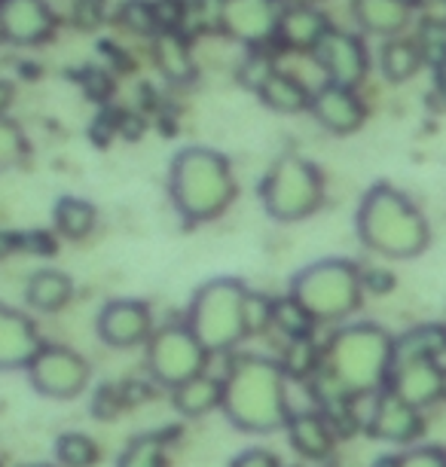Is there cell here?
Instances as JSON below:
<instances>
[{
	"label": "cell",
	"instance_id": "cell-17",
	"mask_svg": "<svg viewBox=\"0 0 446 467\" xmlns=\"http://www.w3.org/2000/svg\"><path fill=\"white\" fill-rule=\"evenodd\" d=\"M370 431H373V437L391 440V443H410V440L419 437L422 421H419V410H413L410 403H404L391 391H386L376 398V407L370 416Z\"/></svg>",
	"mask_w": 446,
	"mask_h": 467
},
{
	"label": "cell",
	"instance_id": "cell-10",
	"mask_svg": "<svg viewBox=\"0 0 446 467\" xmlns=\"http://www.w3.org/2000/svg\"><path fill=\"white\" fill-rule=\"evenodd\" d=\"M285 4L282 0H221V25L230 37L264 47L273 40L282 25Z\"/></svg>",
	"mask_w": 446,
	"mask_h": 467
},
{
	"label": "cell",
	"instance_id": "cell-11",
	"mask_svg": "<svg viewBox=\"0 0 446 467\" xmlns=\"http://www.w3.org/2000/svg\"><path fill=\"white\" fill-rule=\"evenodd\" d=\"M312 58L325 67L327 83L346 86V89H355L367 74L364 43L358 40L355 34H346L337 28H330L325 37H321L318 47L312 49Z\"/></svg>",
	"mask_w": 446,
	"mask_h": 467
},
{
	"label": "cell",
	"instance_id": "cell-16",
	"mask_svg": "<svg viewBox=\"0 0 446 467\" xmlns=\"http://www.w3.org/2000/svg\"><path fill=\"white\" fill-rule=\"evenodd\" d=\"M309 110L334 135H352L364 122V104L358 101L355 89H346V86H334V83L321 86L312 95Z\"/></svg>",
	"mask_w": 446,
	"mask_h": 467
},
{
	"label": "cell",
	"instance_id": "cell-45",
	"mask_svg": "<svg viewBox=\"0 0 446 467\" xmlns=\"http://www.w3.org/2000/svg\"><path fill=\"white\" fill-rule=\"evenodd\" d=\"M0 40H4V34H0Z\"/></svg>",
	"mask_w": 446,
	"mask_h": 467
},
{
	"label": "cell",
	"instance_id": "cell-38",
	"mask_svg": "<svg viewBox=\"0 0 446 467\" xmlns=\"http://www.w3.org/2000/svg\"><path fill=\"white\" fill-rule=\"evenodd\" d=\"M233 467H282V462L266 449H248V452L235 455Z\"/></svg>",
	"mask_w": 446,
	"mask_h": 467
},
{
	"label": "cell",
	"instance_id": "cell-30",
	"mask_svg": "<svg viewBox=\"0 0 446 467\" xmlns=\"http://www.w3.org/2000/svg\"><path fill=\"white\" fill-rule=\"evenodd\" d=\"M101 449L95 446L92 437L86 434H61L58 443H56V458L65 467H92L95 462H99Z\"/></svg>",
	"mask_w": 446,
	"mask_h": 467
},
{
	"label": "cell",
	"instance_id": "cell-7",
	"mask_svg": "<svg viewBox=\"0 0 446 467\" xmlns=\"http://www.w3.org/2000/svg\"><path fill=\"white\" fill-rule=\"evenodd\" d=\"M260 199L269 217L282 220V223H294V220L312 217L325 202V183L312 162L303 156L287 153L282 156L269 174L260 183Z\"/></svg>",
	"mask_w": 446,
	"mask_h": 467
},
{
	"label": "cell",
	"instance_id": "cell-41",
	"mask_svg": "<svg viewBox=\"0 0 446 467\" xmlns=\"http://www.w3.org/2000/svg\"><path fill=\"white\" fill-rule=\"evenodd\" d=\"M285 4V10H291V6H315L318 0H282Z\"/></svg>",
	"mask_w": 446,
	"mask_h": 467
},
{
	"label": "cell",
	"instance_id": "cell-9",
	"mask_svg": "<svg viewBox=\"0 0 446 467\" xmlns=\"http://www.w3.org/2000/svg\"><path fill=\"white\" fill-rule=\"evenodd\" d=\"M92 369L83 355L67 346H43L37 358L28 364V379L43 398L52 400H74L89 385Z\"/></svg>",
	"mask_w": 446,
	"mask_h": 467
},
{
	"label": "cell",
	"instance_id": "cell-5",
	"mask_svg": "<svg viewBox=\"0 0 446 467\" xmlns=\"http://www.w3.org/2000/svg\"><path fill=\"white\" fill-rule=\"evenodd\" d=\"M244 299H248V287L235 278H212L193 294L187 327L202 342L208 355L233 351L248 337V330H244Z\"/></svg>",
	"mask_w": 446,
	"mask_h": 467
},
{
	"label": "cell",
	"instance_id": "cell-22",
	"mask_svg": "<svg viewBox=\"0 0 446 467\" xmlns=\"http://www.w3.org/2000/svg\"><path fill=\"white\" fill-rule=\"evenodd\" d=\"M330 31L327 19L321 13H315L312 6H291L282 16L278 25V37H282L291 49H315L321 43V37Z\"/></svg>",
	"mask_w": 446,
	"mask_h": 467
},
{
	"label": "cell",
	"instance_id": "cell-24",
	"mask_svg": "<svg viewBox=\"0 0 446 467\" xmlns=\"http://www.w3.org/2000/svg\"><path fill=\"white\" fill-rule=\"evenodd\" d=\"M260 99H264L266 108H273L275 113H300L309 110L312 104V92L296 80L291 74H282V70H273L269 80L260 86Z\"/></svg>",
	"mask_w": 446,
	"mask_h": 467
},
{
	"label": "cell",
	"instance_id": "cell-39",
	"mask_svg": "<svg viewBox=\"0 0 446 467\" xmlns=\"http://www.w3.org/2000/svg\"><path fill=\"white\" fill-rule=\"evenodd\" d=\"M361 285L370 290H389L391 275H386V272H370V275H361Z\"/></svg>",
	"mask_w": 446,
	"mask_h": 467
},
{
	"label": "cell",
	"instance_id": "cell-3",
	"mask_svg": "<svg viewBox=\"0 0 446 467\" xmlns=\"http://www.w3.org/2000/svg\"><path fill=\"white\" fill-rule=\"evenodd\" d=\"M395 367V342L376 324H355L339 330L327 346L325 369L346 388L348 398L376 391Z\"/></svg>",
	"mask_w": 446,
	"mask_h": 467
},
{
	"label": "cell",
	"instance_id": "cell-4",
	"mask_svg": "<svg viewBox=\"0 0 446 467\" xmlns=\"http://www.w3.org/2000/svg\"><path fill=\"white\" fill-rule=\"evenodd\" d=\"M358 233L367 248L395 260L416 257L428 244V223L422 214L391 187H373L364 196L358 211Z\"/></svg>",
	"mask_w": 446,
	"mask_h": 467
},
{
	"label": "cell",
	"instance_id": "cell-44",
	"mask_svg": "<svg viewBox=\"0 0 446 467\" xmlns=\"http://www.w3.org/2000/svg\"><path fill=\"white\" fill-rule=\"evenodd\" d=\"M28 467H52V464H28Z\"/></svg>",
	"mask_w": 446,
	"mask_h": 467
},
{
	"label": "cell",
	"instance_id": "cell-14",
	"mask_svg": "<svg viewBox=\"0 0 446 467\" xmlns=\"http://www.w3.org/2000/svg\"><path fill=\"white\" fill-rule=\"evenodd\" d=\"M389 391L410 403L413 410H422L443 394V369L434 364V358H410L395 360L389 376Z\"/></svg>",
	"mask_w": 446,
	"mask_h": 467
},
{
	"label": "cell",
	"instance_id": "cell-42",
	"mask_svg": "<svg viewBox=\"0 0 446 467\" xmlns=\"http://www.w3.org/2000/svg\"><path fill=\"white\" fill-rule=\"evenodd\" d=\"M441 37H443V49H446V22L441 25Z\"/></svg>",
	"mask_w": 446,
	"mask_h": 467
},
{
	"label": "cell",
	"instance_id": "cell-31",
	"mask_svg": "<svg viewBox=\"0 0 446 467\" xmlns=\"http://www.w3.org/2000/svg\"><path fill=\"white\" fill-rule=\"evenodd\" d=\"M119 22L132 34H156V28H160V13L147 0H126L119 6Z\"/></svg>",
	"mask_w": 446,
	"mask_h": 467
},
{
	"label": "cell",
	"instance_id": "cell-8",
	"mask_svg": "<svg viewBox=\"0 0 446 467\" xmlns=\"http://www.w3.org/2000/svg\"><path fill=\"white\" fill-rule=\"evenodd\" d=\"M208 351L193 337L187 324H169V327L156 330L147 342V369L160 385L181 388L190 379L202 376L208 367Z\"/></svg>",
	"mask_w": 446,
	"mask_h": 467
},
{
	"label": "cell",
	"instance_id": "cell-19",
	"mask_svg": "<svg viewBox=\"0 0 446 467\" xmlns=\"http://www.w3.org/2000/svg\"><path fill=\"white\" fill-rule=\"evenodd\" d=\"M74 296V281L61 269H40L25 285V299L37 312H61Z\"/></svg>",
	"mask_w": 446,
	"mask_h": 467
},
{
	"label": "cell",
	"instance_id": "cell-27",
	"mask_svg": "<svg viewBox=\"0 0 446 467\" xmlns=\"http://www.w3.org/2000/svg\"><path fill=\"white\" fill-rule=\"evenodd\" d=\"M117 467H169L162 434H138L132 443L122 449Z\"/></svg>",
	"mask_w": 446,
	"mask_h": 467
},
{
	"label": "cell",
	"instance_id": "cell-37",
	"mask_svg": "<svg viewBox=\"0 0 446 467\" xmlns=\"http://www.w3.org/2000/svg\"><path fill=\"white\" fill-rule=\"evenodd\" d=\"M104 6L108 0H77L74 4V22L80 28H95L104 19Z\"/></svg>",
	"mask_w": 446,
	"mask_h": 467
},
{
	"label": "cell",
	"instance_id": "cell-43",
	"mask_svg": "<svg viewBox=\"0 0 446 467\" xmlns=\"http://www.w3.org/2000/svg\"><path fill=\"white\" fill-rule=\"evenodd\" d=\"M443 394H446V369H443Z\"/></svg>",
	"mask_w": 446,
	"mask_h": 467
},
{
	"label": "cell",
	"instance_id": "cell-34",
	"mask_svg": "<svg viewBox=\"0 0 446 467\" xmlns=\"http://www.w3.org/2000/svg\"><path fill=\"white\" fill-rule=\"evenodd\" d=\"M287 364L285 367V373L287 376H309L315 367H318V360H315V346H312V339L306 337V339H291V348H287V355H285Z\"/></svg>",
	"mask_w": 446,
	"mask_h": 467
},
{
	"label": "cell",
	"instance_id": "cell-18",
	"mask_svg": "<svg viewBox=\"0 0 446 467\" xmlns=\"http://www.w3.org/2000/svg\"><path fill=\"white\" fill-rule=\"evenodd\" d=\"M285 431H287V440H291V446L296 452L312 458V462L327 458L330 449H334V431H330L327 419L321 416V412H303V410L291 412Z\"/></svg>",
	"mask_w": 446,
	"mask_h": 467
},
{
	"label": "cell",
	"instance_id": "cell-6",
	"mask_svg": "<svg viewBox=\"0 0 446 467\" xmlns=\"http://www.w3.org/2000/svg\"><path fill=\"white\" fill-rule=\"evenodd\" d=\"M361 272L346 260H321L296 272L291 296L300 303L312 321H343L361 306Z\"/></svg>",
	"mask_w": 446,
	"mask_h": 467
},
{
	"label": "cell",
	"instance_id": "cell-26",
	"mask_svg": "<svg viewBox=\"0 0 446 467\" xmlns=\"http://www.w3.org/2000/svg\"><path fill=\"white\" fill-rule=\"evenodd\" d=\"M382 74L389 77L391 83H404L416 74L419 65H422V49L410 40H391L382 47Z\"/></svg>",
	"mask_w": 446,
	"mask_h": 467
},
{
	"label": "cell",
	"instance_id": "cell-25",
	"mask_svg": "<svg viewBox=\"0 0 446 467\" xmlns=\"http://www.w3.org/2000/svg\"><path fill=\"white\" fill-rule=\"evenodd\" d=\"M95 220H99V214H95V205H89L86 199H77V196L58 199V205H56V229H58L61 235H65V239L80 242V239H86V235H92Z\"/></svg>",
	"mask_w": 446,
	"mask_h": 467
},
{
	"label": "cell",
	"instance_id": "cell-28",
	"mask_svg": "<svg viewBox=\"0 0 446 467\" xmlns=\"http://www.w3.org/2000/svg\"><path fill=\"white\" fill-rule=\"evenodd\" d=\"M446 348V330L441 327H419L395 342V360L410 358H437Z\"/></svg>",
	"mask_w": 446,
	"mask_h": 467
},
{
	"label": "cell",
	"instance_id": "cell-13",
	"mask_svg": "<svg viewBox=\"0 0 446 467\" xmlns=\"http://www.w3.org/2000/svg\"><path fill=\"white\" fill-rule=\"evenodd\" d=\"M56 31L47 0H0V34L16 47H37Z\"/></svg>",
	"mask_w": 446,
	"mask_h": 467
},
{
	"label": "cell",
	"instance_id": "cell-21",
	"mask_svg": "<svg viewBox=\"0 0 446 467\" xmlns=\"http://www.w3.org/2000/svg\"><path fill=\"white\" fill-rule=\"evenodd\" d=\"M174 410L183 412L190 419L208 416V412L223 407V379H212V376H196L190 382H183L181 388L171 391Z\"/></svg>",
	"mask_w": 446,
	"mask_h": 467
},
{
	"label": "cell",
	"instance_id": "cell-2",
	"mask_svg": "<svg viewBox=\"0 0 446 467\" xmlns=\"http://www.w3.org/2000/svg\"><path fill=\"white\" fill-rule=\"evenodd\" d=\"M169 196L181 217L202 223L221 217L235 199V178L223 153L208 147H187L174 156Z\"/></svg>",
	"mask_w": 446,
	"mask_h": 467
},
{
	"label": "cell",
	"instance_id": "cell-23",
	"mask_svg": "<svg viewBox=\"0 0 446 467\" xmlns=\"http://www.w3.org/2000/svg\"><path fill=\"white\" fill-rule=\"evenodd\" d=\"M153 56L156 65L162 67V74L171 83H187L193 77V56H190V43L183 34L174 28H165L162 34H156L153 43Z\"/></svg>",
	"mask_w": 446,
	"mask_h": 467
},
{
	"label": "cell",
	"instance_id": "cell-36",
	"mask_svg": "<svg viewBox=\"0 0 446 467\" xmlns=\"http://www.w3.org/2000/svg\"><path fill=\"white\" fill-rule=\"evenodd\" d=\"M273 65H269V58L264 56H254L248 65L242 67V83L244 86H251L254 92H260V86H264L269 80V74H273Z\"/></svg>",
	"mask_w": 446,
	"mask_h": 467
},
{
	"label": "cell",
	"instance_id": "cell-32",
	"mask_svg": "<svg viewBox=\"0 0 446 467\" xmlns=\"http://www.w3.org/2000/svg\"><path fill=\"white\" fill-rule=\"evenodd\" d=\"M25 150H28V144H25L22 129L13 119L0 117V171L19 165L25 160Z\"/></svg>",
	"mask_w": 446,
	"mask_h": 467
},
{
	"label": "cell",
	"instance_id": "cell-15",
	"mask_svg": "<svg viewBox=\"0 0 446 467\" xmlns=\"http://www.w3.org/2000/svg\"><path fill=\"white\" fill-rule=\"evenodd\" d=\"M40 348V330L28 315L0 303V369H28Z\"/></svg>",
	"mask_w": 446,
	"mask_h": 467
},
{
	"label": "cell",
	"instance_id": "cell-40",
	"mask_svg": "<svg viewBox=\"0 0 446 467\" xmlns=\"http://www.w3.org/2000/svg\"><path fill=\"white\" fill-rule=\"evenodd\" d=\"M10 104H13V86L6 80H0V117H6Z\"/></svg>",
	"mask_w": 446,
	"mask_h": 467
},
{
	"label": "cell",
	"instance_id": "cell-35",
	"mask_svg": "<svg viewBox=\"0 0 446 467\" xmlns=\"http://www.w3.org/2000/svg\"><path fill=\"white\" fill-rule=\"evenodd\" d=\"M379 467H446V455L437 449H413L407 455H395L379 462Z\"/></svg>",
	"mask_w": 446,
	"mask_h": 467
},
{
	"label": "cell",
	"instance_id": "cell-20",
	"mask_svg": "<svg viewBox=\"0 0 446 467\" xmlns=\"http://www.w3.org/2000/svg\"><path fill=\"white\" fill-rule=\"evenodd\" d=\"M352 13L364 31L391 37L407 25L410 4L407 0H352Z\"/></svg>",
	"mask_w": 446,
	"mask_h": 467
},
{
	"label": "cell",
	"instance_id": "cell-1",
	"mask_svg": "<svg viewBox=\"0 0 446 467\" xmlns=\"http://www.w3.org/2000/svg\"><path fill=\"white\" fill-rule=\"evenodd\" d=\"M226 419L244 434H269L287 425V373L278 360L260 355L233 358L223 376Z\"/></svg>",
	"mask_w": 446,
	"mask_h": 467
},
{
	"label": "cell",
	"instance_id": "cell-33",
	"mask_svg": "<svg viewBox=\"0 0 446 467\" xmlns=\"http://www.w3.org/2000/svg\"><path fill=\"white\" fill-rule=\"evenodd\" d=\"M273 306H275V299L248 290V299H244V330H248V337L273 327Z\"/></svg>",
	"mask_w": 446,
	"mask_h": 467
},
{
	"label": "cell",
	"instance_id": "cell-12",
	"mask_svg": "<svg viewBox=\"0 0 446 467\" xmlns=\"http://www.w3.org/2000/svg\"><path fill=\"white\" fill-rule=\"evenodd\" d=\"M99 337L110 348H135L153 337L150 308L141 299H113L99 315Z\"/></svg>",
	"mask_w": 446,
	"mask_h": 467
},
{
	"label": "cell",
	"instance_id": "cell-29",
	"mask_svg": "<svg viewBox=\"0 0 446 467\" xmlns=\"http://www.w3.org/2000/svg\"><path fill=\"white\" fill-rule=\"evenodd\" d=\"M312 315L296 303L294 296L275 299L273 306V327H278L287 339H306L312 333Z\"/></svg>",
	"mask_w": 446,
	"mask_h": 467
}]
</instances>
